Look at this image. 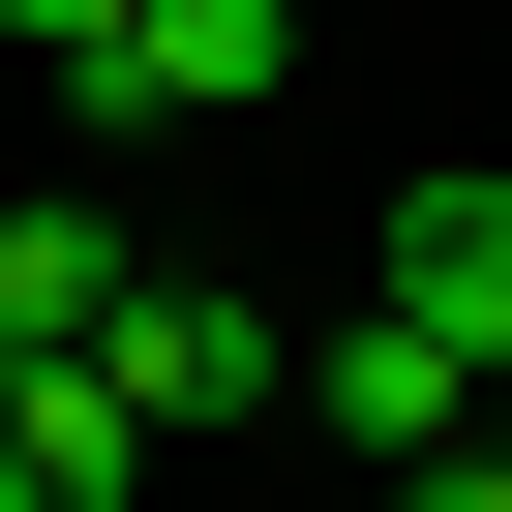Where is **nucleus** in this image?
Returning <instances> with one entry per match:
<instances>
[{
	"label": "nucleus",
	"mask_w": 512,
	"mask_h": 512,
	"mask_svg": "<svg viewBox=\"0 0 512 512\" xmlns=\"http://www.w3.org/2000/svg\"><path fill=\"white\" fill-rule=\"evenodd\" d=\"M302 392H332V422H362V452H452V422H482V392H452V362H422V332H392V302H362V332H332V362H302Z\"/></svg>",
	"instance_id": "nucleus-6"
},
{
	"label": "nucleus",
	"mask_w": 512,
	"mask_h": 512,
	"mask_svg": "<svg viewBox=\"0 0 512 512\" xmlns=\"http://www.w3.org/2000/svg\"><path fill=\"white\" fill-rule=\"evenodd\" d=\"M482 452H512V362H482Z\"/></svg>",
	"instance_id": "nucleus-9"
},
{
	"label": "nucleus",
	"mask_w": 512,
	"mask_h": 512,
	"mask_svg": "<svg viewBox=\"0 0 512 512\" xmlns=\"http://www.w3.org/2000/svg\"><path fill=\"white\" fill-rule=\"evenodd\" d=\"M392 512H512V452H482V422H452V452H392Z\"/></svg>",
	"instance_id": "nucleus-7"
},
{
	"label": "nucleus",
	"mask_w": 512,
	"mask_h": 512,
	"mask_svg": "<svg viewBox=\"0 0 512 512\" xmlns=\"http://www.w3.org/2000/svg\"><path fill=\"white\" fill-rule=\"evenodd\" d=\"M121 482H151V422L91 362H0V512H121Z\"/></svg>",
	"instance_id": "nucleus-4"
},
{
	"label": "nucleus",
	"mask_w": 512,
	"mask_h": 512,
	"mask_svg": "<svg viewBox=\"0 0 512 512\" xmlns=\"http://www.w3.org/2000/svg\"><path fill=\"white\" fill-rule=\"evenodd\" d=\"M302 61V0H121V61H91V121H241Z\"/></svg>",
	"instance_id": "nucleus-3"
},
{
	"label": "nucleus",
	"mask_w": 512,
	"mask_h": 512,
	"mask_svg": "<svg viewBox=\"0 0 512 512\" xmlns=\"http://www.w3.org/2000/svg\"><path fill=\"white\" fill-rule=\"evenodd\" d=\"M91 302H121V211L31 181V211H0V362H91Z\"/></svg>",
	"instance_id": "nucleus-5"
},
{
	"label": "nucleus",
	"mask_w": 512,
	"mask_h": 512,
	"mask_svg": "<svg viewBox=\"0 0 512 512\" xmlns=\"http://www.w3.org/2000/svg\"><path fill=\"white\" fill-rule=\"evenodd\" d=\"M0 31H31V61H61V91H91V61H121V0H0Z\"/></svg>",
	"instance_id": "nucleus-8"
},
{
	"label": "nucleus",
	"mask_w": 512,
	"mask_h": 512,
	"mask_svg": "<svg viewBox=\"0 0 512 512\" xmlns=\"http://www.w3.org/2000/svg\"><path fill=\"white\" fill-rule=\"evenodd\" d=\"M91 392H121L151 452L272 422V302H241V272H151V241H121V302H91Z\"/></svg>",
	"instance_id": "nucleus-1"
},
{
	"label": "nucleus",
	"mask_w": 512,
	"mask_h": 512,
	"mask_svg": "<svg viewBox=\"0 0 512 512\" xmlns=\"http://www.w3.org/2000/svg\"><path fill=\"white\" fill-rule=\"evenodd\" d=\"M362 302H392L452 392L512 362V181H482V151H452V181H392V272H362Z\"/></svg>",
	"instance_id": "nucleus-2"
}]
</instances>
